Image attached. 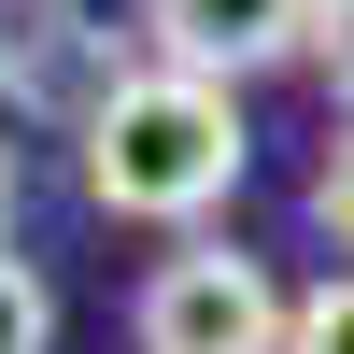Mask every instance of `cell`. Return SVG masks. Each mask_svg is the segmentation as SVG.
Instances as JSON below:
<instances>
[{
  "mask_svg": "<svg viewBox=\"0 0 354 354\" xmlns=\"http://www.w3.org/2000/svg\"><path fill=\"white\" fill-rule=\"evenodd\" d=\"M312 71H326L340 113H354V0H326V15H312Z\"/></svg>",
  "mask_w": 354,
  "mask_h": 354,
  "instance_id": "7",
  "label": "cell"
},
{
  "mask_svg": "<svg viewBox=\"0 0 354 354\" xmlns=\"http://www.w3.org/2000/svg\"><path fill=\"white\" fill-rule=\"evenodd\" d=\"M283 354H354V270H326L298 298V326H283Z\"/></svg>",
  "mask_w": 354,
  "mask_h": 354,
  "instance_id": "5",
  "label": "cell"
},
{
  "mask_svg": "<svg viewBox=\"0 0 354 354\" xmlns=\"http://www.w3.org/2000/svg\"><path fill=\"white\" fill-rule=\"evenodd\" d=\"M0 227H15V142H0Z\"/></svg>",
  "mask_w": 354,
  "mask_h": 354,
  "instance_id": "8",
  "label": "cell"
},
{
  "mask_svg": "<svg viewBox=\"0 0 354 354\" xmlns=\"http://www.w3.org/2000/svg\"><path fill=\"white\" fill-rule=\"evenodd\" d=\"M85 198L113 227H198L213 198H241L255 170V128H241V85H198V71H156L142 57L100 113H85Z\"/></svg>",
  "mask_w": 354,
  "mask_h": 354,
  "instance_id": "1",
  "label": "cell"
},
{
  "mask_svg": "<svg viewBox=\"0 0 354 354\" xmlns=\"http://www.w3.org/2000/svg\"><path fill=\"white\" fill-rule=\"evenodd\" d=\"M312 15H326V0H142V43H156V71L241 85V71L312 57Z\"/></svg>",
  "mask_w": 354,
  "mask_h": 354,
  "instance_id": "3",
  "label": "cell"
},
{
  "mask_svg": "<svg viewBox=\"0 0 354 354\" xmlns=\"http://www.w3.org/2000/svg\"><path fill=\"white\" fill-rule=\"evenodd\" d=\"M0 354H57V298L28 255H0Z\"/></svg>",
  "mask_w": 354,
  "mask_h": 354,
  "instance_id": "4",
  "label": "cell"
},
{
  "mask_svg": "<svg viewBox=\"0 0 354 354\" xmlns=\"http://www.w3.org/2000/svg\"><path fill=\"white\" fill-rule=\"evenodd\" d=\"M142 354H283V326H298V298H283L270 270H255L241 241H185L142 270Z\"/></svg>",
  "mask_w": 354,
  "mask_h": 354,
  "instance_id": "2",
  "label": "cell"
},
{
  "mask_svg": "<svg viewBox=\"0 0 354 354\" xmlns=\"http://www.w3.org/2000/svg\"><path fill=\"white\" fill-rule=\"evenodd\" d=\"M312 227H326V241H354V113L326 128V156H312Z\"/></svg>",
  "mask_w": 354,
  "mask_h": 354,
  "instance_id": "6",
  "label": "cell"
}]
</instances>
